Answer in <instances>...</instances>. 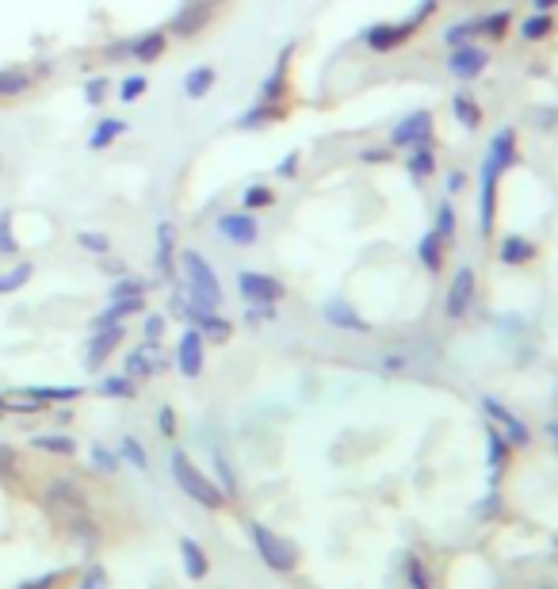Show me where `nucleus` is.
Wrapping results in <instances>:
<instances>
[{
    "label": "nucleus",
    "instance_id": "1",
    "mask_svg": "<svg viewBox=\"0 0 558 589\" xmlns=\"http://www.w3.org/2000/svg\"><path fill=\"white\" fill-rule=\"evenodd\" d=\"M176 268L184 272V295L192 306L203 310H218L222 306V284H218V272L211 268V261L199 253V249H180L176 253Z\"/></svg>",
    "mask_w": 558,
    "mask_h": 589
},
{
    "label": "nucleus",
    "instance_id": "2",
    "mask_svg": "<svg viewBox=\"0 0 558 589\" xmlns=\"http://www.w3.org/2000/svg\"><path fill=\"white\" fill-rule=\"evenodd\" d=\"M169 467H172V482L180 486V494H188L195 505H203V509H211V513H215V509H222V505L230 502V498L222 494V486H218L211 475H203L192 459H188V452L172 448Z\"/></svg>",
    "mask_w": 558,
    "mask_h": 589
},
{
    "label": "nucleus",
    "instance_id": "3",
    "mask_svg": "<svg viewBox=\"0 0 558 589\" xmlns=\"http://www.w3.org/2000/svg\"><path fill=\"white\" fill-rule=\"evenodd\" d=\"M249 540L257 547V555L264 559V567L276 570V574H291V570L299 567V547L287 544L279 532H272L268 524L260 521H249Z\"/></svg>",
    "mask_w": 558,
    "mask_h": 589
},
{
    "label": "nucleus",
    "instance_id": "4",
    "mask_svg": "<svg viewBox=\"0 0 558 589\" xmlns=\"http://www.w3.org/2000/svg\"><path fill=\"white\" fill-rule=\"evenodd\" d=\"M432 142H436L432 111H409V115H402L387 138L390 150H417V146H432Z\"/></svg>",
    "mask_w": 558,
    "mask_h": 589
},
{
    "label": "nucleus",
    "instance_id": "5",
    "mask_svg": "<svg viewBox=\"0 0 558 589\" xmlns=\"http://www.w3.org/2000/svg\"><path fill=\"white\" fill-rule=\"evenodd\" d=\"M237 295L245 299V306H279V299L287 295V287H283V280L268 276V272L241 268L237 272Z\"/></svg>",
    "mask_w": 558,
    "mask_h": 589
},
{
    "label": "nucleus",
    "instance_id": "6",
    "mask_svg": "<svg viewBox=\"0 0 558 589\" xmlns=\"http://www.w3.org/2000/svg\"><path fill=\"white\" fill-rule=\"evenodd\" d=\"M218 4L215 0H184L176 12H172L169 20V35H176V39H195V35H203L207 31V23L215 20Z\"/></svg>",
    "mask_w": 558,
    "mask_h": 589
},
{
    "label": "nucleus",
    "instance_id": "7",
    "mask_svg": "<svg viewBox=\"0 0 558 589\" xmlns=\"http://www.w3.org/2000/svg\"><path fill=\"white\" fill-rule=\"evenodd\" d=\"M474 299H478V276H474L471 264H463V268H455L448 295H444V318L448 322H463L471 314Z\"/></svg>",
    "mask_w": 558,
    "mask_h": 589
},
{
    "label": "nucleus",
    "instance_id": "8",
    "mask_svg": "<svg viewBox=\"0 0 558 589\" xmlns=\"http://www.w3.org/2000/svg\"><path fill=\"white\" fill-rule=\"evenodd\" d=\"M127 341V326H111V329H92L85 341V349H81V368L92 375V371H100L104 364L111 360V352L119 349Z\"/></svg>",
    "mask_w": 558,
    "mask_h": 589
},
{
    "label": "nucleus",
    "instance_id": "9",
    "mask_svg": "<svg viewBox=\"0 0 558 589\" xmlns=\"http://www.w3.org/2000/svg\"><path fill=\"white\" fill-rule=\"evenodd\" d=\"M215 230L226 245H237V249H249L260 238V222L253 211H222L215 219Z\"/></svg>",
    "mask_w": 558,
    "mask_h": 589
},
{
    "label": "nucleus",
    "instance_id": "10",
    "mask_svg": "<svg viewBox=\"0 0 558 589\" xmlns=\"http://www.w3.org/2000/svg\"><path fill=\"white\" fill-rule=\"evenodd\" d=\"M497 173L490 161H482L478 169V234L482 238H494V226H497Z\"/></svg>",
    "mask_w": 558,
    "mask_h": 589
},
{
    "label": "nucleus",
    "instance_id": "11",
    "mask_svg": "<svg viewBox=\"0 0 558 589\" xmlns=\"http://www.w3.org/2000/svg\"><path fill=\"white\" fill-rule=\"evenodd\" d=\"M176 371L184 375V379H199L203 375V364H207V341H203V333L195 326H188L180 333V341H176Z\"/></svg>",
    "mask_w": 558,
    "mask_h": 589
},
{
    "label": "nucleus",
    "instance_id": "12",
    "mask_svg": "<svg viewBox=\"0 0 558 589\" xmlns=\"http://www.w3.org/2000/svg\"><path fill=\"white\" fill-rule=\"evenodd\" d=\"M413 35H417V27L409 20H402V23H371L360 39H364V46L371 54H390V50L406 46Z\"/></svg>",
    "mask_w": 558,
    "mask_h": 589
},
{
    "label": "nucleus",
    "instance_id": "13",
    "mask_svg": "<svg viewBox=\"0 0 558 589\" xmlns=\"http://www.w3.org/2000/svg\"><path fill=\"white\" fill-rule=\"evenodd\" d=\"M490 66V50L478 43H463V46H451L448 54V73L459 77V81H478L482 73Z\"/></svg>",
    "mask_w": 558,
    "mask_h": 589
},
{
    "label": "nucleus",
    "instance_id": "14",
    "mask_svg": "<svg viewBox=\"0 0 558 589\" xmlns=\"http://www.w3.org/2000/svg\"><path fill=\"white\" fill-rule=\"evenodd\" d=\"M482 410H486V417L494 421L497 429H501V437L509 440L513 448H528L532 444V429L520 421V417L505 406V402H497V398H482Z\"/></svg>",
    "mask_w": 558,
    "mask_h": 589
},
{
    "label": "nucleus",
    "instance_id": "15",
    "mask_svg": "<svg viewBox=\"0 0 558 589\" xmlns=\"http://www.w3.org/2000/svg\"><path fill=\"white\" fill-rule=\"evenodd\" d=\"M153 238H157V245H153V268H157V276L165 280V284H172L176 280V222L161 219L157 222V230H153Z\"/></svg>",
    "mask_w": 558,
    "mask_h": 589
},
{
    "label": "nucleus",
    "instance_id": "16",
    "mask_svg": "<svg viewBox=\"0 0 558 589\" xmlns=\"http://www.w3.org/2000/svg\"><path fill=\"white\" fill-rule=\"evenodd\" d=\"M161 371H165L161 341H142V345L130 349L127 360H123V375H130L134 383H138V379H153V375H161Z\"/></svg>",
    "mask_w": 558,
    "mask_h": 589
},
{
    "label": "nucleus",
    "instance_id": "17",
    "mask_svg": "<svg viewBox=\"0 0 558 589\" xmlns=\"http://www.w3.org/2000/svg\"><path fill=\"white\" fill-rule=\"evenodd\" d=\"M165 46H169V31L165 27H146V31H138V35L127 39V58L130 62H142V66H153L165 54Z\"/></svg>",
    "mask_w": 558,
    "mask_h": 589
},
{
    "label": "nucleus",
    "instance_id": "18",
    "mask_svg": "<svg viewBox=\"0 0 558 589\" xmlns=\"http://www.w3.org/2000/svg\"><path fill=\"white\" fill-rule=\"evenodd\" d=\"M325 326L341 329V333H371V322L348 299H325L322 303Z\"/></svg>",
    "mask_w": 558,
    "mask_h": 589
},
{
    "label": "nucleus",
    "instance_id": "19",
    "mask_svg": "<svg viewBox=\"0 0 558 589\" xmlns=\"http://www.w3.org/2000/svg\"><path fill=\"white\" fill-rule=\"evenodd\" d=\"M486 161L494 165L497 173H509V169H516V161H520V150H516V127H501V131L490 138V146H486Z\"/></svg>",
    "mask_w": 558,
    "mask_h": 589
},
{
    "label": "nucleus",
    "instance_id": "20",
    "mask_svg": "<svg viewBox=\"0 0 558 589\" xmlns=\"http://www.w3.org/2000/svg\"><path fill=\"white\" fill-rule=\"evenodd\" d=\"M287 119V100L283 104H268V100H257L253 108H245L234 119L237 131H260V127H272V123H283Z\"/></svg>",
    "mask_w": 558,
    "mask_h": 589
},
{
    "label": "nucleus",
    "instance_id": "21",
    "mask_svg": "<svg viewBox=\"0 0 558 589\" xmlns=\"http://www.w3.org/2000/svg\"><path fill=\"white\" fill-rule=\"evenodd\" d=\"M291 58H295V43L283 46L276 69L260 81V100H268V104H283V100H287V88H291L287 85V69H291Z\"/></svg>",
    "mask_w": 558,
    "mask_h": 589
},
{
    "label": "nucleus",
    "instance_id": "22",
    "mask_svg": "<svg viewBox=\"0 0 558 589\" xmlns=\"http://www.w3.org/2000/svg\"><path fill=\"white\" fill-rule=\"evenodd\" d=\"M486 444H490V456H486V463H490V490H497V482H501L509 459H513V444L501 437V429H497L494 421L486 425Z\"/></svg>",
    "mask_w": 558,
    "mask_h": 589
},
{
    "label": "nucleus",
    "instance_id": "23",
    "mask_svg": "<svg viewBox=\"0 0 558 589\" xmlns=\"http://www.w3.org/2000/svg\"><path fill=\"white\" fill-rule=\"evenodd\" d=\"M539 257L536 241H528L524 234H505L497 241V261L509 264V268H520V264H532Z\"/></svg>",
    "mask_w": 558,
    "mask_h": 589
},
{
    "label": "nucleus",
    "instance_id": "24",
    "mask_svg": "<svg viewBox=\"0 0 558 589\" xmlns=\"http://www.w3.org/2000/svg\"><path fill=\"white\" fill-rule=\"evenodd\" d=\"M127 131H130L127 119L104 115V119H96V127H92V134H88V150H108V146H115Z\"/></svg>",
    "mask_w": 558,
    "mask_h": 589
},
{
    "label": "nucleus",
    "instance_id": "25",
    "mask_svg": "<svg viewBox=\"0 0 558 589\" xmlns=\"http://www.w3.org/2000/svg\"><path fill=\"white\" fill-rule=\"evenodd\" d=\"M12 394H23V398L43 402V406H69L85 394V387H16Z\"/></svg>",
    "mask_w": 558,
    "mask_h": 589
},
{
    "label": "nucleus",
    "instance_id": "26",
    "mask_svg": "<svg viewBox=\"0 0 558 589\" xmlns=\"http://www.w3.org/2000/svg\"><path fill=\"white\" fill-rule=\"evenodd\" d=\"M35 88V73L27 66H4L0 69V100H16L23 92Z\"/></svg>",
    "mask_w": 558,
    "mask_h": 589
},
{
    "label": "nucleus",
    "instance_id": "27",
    "mask_svg": "<svg viewBox=\"0 0 558 589\" xmlns=\"http://www.w3.org/2000/svg\"><path fill=\"white\" fill-rule=\"evenodd\" d=\"M180 559H184V570H188V578H192V582H203V578H207L211 559H207V551L199 547V540L184 536V540H180Z\"/></svg>",
    "mask_w": 558,
    "mask_h": 589
},
{
    "label": "nucleus",
    "instance_id": "28",
    "mask_svg": "<svg viewBox=\"0 0 558 589\" xmlns=\"http://www.w3.org/2000/svg\"><path fill=\"white\" fill-rule=\"evenodd\" d=\"M444 249H448V245H444V238H440L436 230H429V234L417 238V261L425 264V272L436 276V272L444 268Z\"/></svg>",
    "mask_w": 558,
    "mask_h": 589
},
{
    "label": "nucleus",
    "instance_id": "29",
    "mask_svg": "<svg viewBox=\"0 0 558 589\" xmlns=\"http://www.w3.org/2000/svg\"><path fill=\"white\" fill-rule=\"evenodd\" d=\"M451 111H455V119H459L463 131H478L482 119H486V115H482V104H478L474 96H467V92H455V96H451Z\"/></svg>",
    "mask_w": 558,
    "mask_h": 589
},
{
    "label": "nucleus",
    "instance_id": "30",
    "mask_svg": "<svg viewBox=\"0 0 558 589\" xmlns=\"http://www.w3.org/2000/svg\"><path fill=\"white\" fill-rule=\"evenodd\" d=\"M215 85H218L215 66H195V69H188V77H184V96H188V100H203V96H211V88Z\"/></svg>",
    "mask_w": 558,
    "mask_h": 589
},
{
    "label": "nucleus",
    "instance_id": "31",
    "mask_svg": "<svg viewBox=\"0 0 558 589\" xmlns=\"http://www.w3.org/2000/svg\"><path fill=\"white\" fill-rule=\"evenodd\" d=\"M406 173L417 180V184H425L432 173H436V153L432 146H417V150H406Z\"/></svg>",
    "mask_w": 558,
    "mask_h": 589
},
{
    "label": "nucleus",
    "instance_id": "32",
    "mask_svg": "<svg viewBox=\"0 0 558 589\" xmlns=\"http://www.w3.org/2000/svg\"><path fill=\"white\" fill-rule=\"evenodd\" d=\"M31 448L35 452H46V456H73L77 452V440L69 437V433H39V437H31Z\"/></svg>",
    "mask_w": 558,
    "mask_h": 589
},
{
    "label": "nucleus",
    "instance_id": "33",
    "mask_svg": "<svg viewBox=\"0 0 558 589\" xmlns=\"http://www.w3.org/2000/svg\"><path fill=\"white\" fill-rule=\"evenodd\" d=\"M35 276V264L31 261H16L12 268H0V295H16L23 287L31 284Z\"/></svg>",
    "mask_w": 558,
    "mask_h": 589
},
{
    "label": "nucleus",
    "instance_id": "34",
    "mask_svg": "<svg viewBox=\"0 0 558 589\" xmlns=\"http://www.w3.org/2000/svg\"><path fill=\"white\" fill-rule=\"evenodd\" d=\"M150 295V280H142V276H115V284L108 287V299H146Z\"/></svg>",
    "mask_w": 558,
    "mask_h": 589
},
{
    "label": "nucleus",
    "instance_id": "35",
    "mask_svg": "<svg viewBox=\"0 0 558 589\" xmlns=\"http://www.w3.org/2000/svg\"><path fill=\"white\" fill-rule=\"evenodd\" d=\"M379 371L383 375H409V371H417V352L409 349H390L379 356Z\"/></svg>",
    "mask_w": 558,
    "mask_h": 589
},
{
    "label": "nucleus",
    "instance_id": "36",
    "mask_svg": "<svg viewBox=\"0 0 558 589\" xmlns=\"http://www.w3.org/2000/svg\"><path fill=\"white\" fill-rule=\"evenodd\" d=\"M115 456H119V463H130L134 471H150V456H146V444H142L138 437H130V433L119 440Z\"/></svg>",
    "mask_w": 558,
    "mask_h": 589
},
{
    "label": "nucleus",
    "instance_id": "37",
    "mask_svg": "<svg viewBox=\"0 0 558 589\" xmlns=\"http://www.w3.org/2000/svg\"><path fill=\"white\" fill-rule=\"evenodd\" d=\"M478 39H482V16L451 23L448 31H444V43H448V50L451 46H463V43H478Z\"/></svg>",
    "mask_w": 558,
    "mask_h": 589
},
{
    "label": "nucleus",
    "instance_id": "38",
    "mask_svg": "<svg viewBox=\"0 0 558 589\" xmlns=\"http://www.w3.org/2000/svg\"><path fill=\"white\" fill-rule=\"evenodd\" d=\"M96 394H100V398H134V394H138V383L119 371V375L100 379V383H96Z\"/></svg>",
    "mask_w": 558,
    "mask_h": 589
},
{
    "label": "nucleus",
    "instance_id": "39",
    "mask_svg": "<svg viewBox=\"0 0 558 589\" xmlns=\"http://www.w3.org/2000/svg\"><path fill=\"white\" fill-rule=\"evenodd\" d=\"M211 459H215V475H218V486H222V494L226 498H237L241 494V482H237V471H234V463L226 459V452H211Z\"/></svg>",
    "mask_w": 558,
    "mask_h": 589
},
{
    "label": "nucleus",
    "instance_id": "40",
    "mask_svg": "<svg viewBox=\"0 0 558 589\" xmlns=\"http://www.w3.org/2000/svg\"><path fill=\"white\" fill-rule=\"evenodd\" d=\"M551 31H555V16H551V12H532L528 20L520 23V39H528V43L547 39Z\"/></svg>",
    "mask_w": 558,
    "mask_h": 589
},
{
    "label": "nucleus",
    "instance_id": "41",
    "mask_svg": "<svg viewBox=\"0 0 558 589\" xmlns=\"http://www.w3.org/2000/svg\"><path fill=\"white\" fill-rule=\"evenodd\" d=\"M272 203H276V192H272L268 184H249V188L241 192V211H253V215H257V211H268Z\"/></svg>",
    "mask_w": 558,
    "mask_h": 589
},
{
    "label": "nucleus",
    "instance_id": "42",
    "mask_svg": "<svg viewBox=\"0 0 558 589\" xmlns=\"http://www.w3.org/2000/svg\"><path fill=\"white\" fill-rule=\"evenodd\" d=\"M150 92V77L146 73H127L119 85H115V96L123 100V104H134V100H142Z\"/></svg>",
    "mask_w": 558,
    "mask_h": 589
},
{
    "label": "nucleus",
    "instance_id": "43",
    "mask_svg": "<svg viewBox=\"0 0 558 589\" xmlns=\"http://www.w3.org/2000/svg\"><path fill=\"white\" fill-rule=\"evenodd\" d=\"M432 230L444 238V245H451V241H455V234H459V215H455V207H451L448 199L436 207V222H432Z\"/></svg>",
    "mask_w": 558,
    "mask_h": 589
},
{
    "label": "nucleus",
    "instance_id": "44",
    "mask_svg": "<svg viewBox=\"0 0 558 589\" xmlns=\"http://www.w3.org/2000/svg\"><path fill=\"white\" fill-rule=\"evenodd\" d=\"M513 12H490V16H482V35L486 39H494V43H501V39H509V27H513Z\"/></svg>",
    "mask_w": 558,
    "mask_h": 589
},
{
    "label": "nucleus",
    "instance_id": "45",
    "mask_svg": "<svg viewBox=\"0 0 558 589\" xmlns=\"http://www.w3.org/2000/svg\"><path fill=\"white\" fill-rule=\"evenodd\" d=\"M73 241H77V249H85L92 257H108L111 253V238L108 234H100V230H81Z\"/></svg>",
    "mask_w": 558,
    "mask_h": 589
},
{
    "label": "nucleus",
    "instance_id": "46",
    "mask_svg": "<svg viewBox=\"0 0 558 589\" xmlns=\"http://www.w3.org/2000/svg\"><path fill=\"white\" fill-rule=\"evenodd\" d=\"M12 211H0V257H20V241L12 234Z\"/></svg>",
    "mask_w": 558,
    "mask_h": 589
},
{
    "label": "nucleus",
    "instance_id": "47",
    "mask_svg": "<svg viewBox=\"0 0 558 589\" xmlns=\"http://www.w3.org/2000/svg\"><path fill=\"white\" fill-rule=\"evenodd\" d=\"M88 459H92V467H96L100 475H115V471H119V456H115L111 448H104V444H92Z\"/></svg>",
    "mask_w": 558,
    "mask_h": 589
},
{
    "label": "nucleus",
    "instance_id": "48",
    "mask_svg": "<svg viewBox=\"0 0 558 589\" xmlns=\"http://www.w3.org/2000/svg\"><path fill=\"white\" fill-rule=\"evenodd\" d=\"M406 589H432L429 567L421 559H406Z\"/></svg>",
    "mask_w": 558,
    "mask_h": 589
},
{
    "label": "nucleus",
    "instance_id": "49",
    "mask_svg": "<svg viewBox=\"0 0 558 589\" xmlns=\"http://www.w3.org/2000/svg\"><path fill=\"white\" fill-rule=\"evenodd\" d=\"M108 85H111L108 77H88L85 81V104L88 108H100V104L108 100V92H111Z\"/></svg>",
    "mask_w": 558,
    "mask_h": 589
},
{
    "label": "nucleus",
    "instance_id": "50",
    "mask_svg": "<svg viewBox=\"0 0 558 589\" xmlns=\"http://www.w3.org/2000/svg\"><path fill=\"white\" fill-rule=\"evenodd\" d=\"M165 326H169L165 314H146V322H142V341H161V337H165Z\"/></svg>",
    "mask_w": 558,
    "mask_h": 589
},
{
    "label": "nucleus",
    "instance_id": "51",
    "mask_svg": "<svg viewBox=\"0 0 558 589\" xmlns=\"http://www.w3.org/2000/svg\"><path fill=\"white\" fill-rule=\"evenodd\" d=\"M299 165H302V153H299V150H291L287 157H279L276 176H279V180H295V176H299Z\"/></svg>",
    "mask_w": 558,
    "mask_h": 589
},
{
    "label": "nucleus",
    "instance_id": "52",
    "mask_svg": "<svg viewBox=\"0 0 558 589\" xmlns=\"http://www.w3.org/2000/svg\"><path fill=\"white\" fill-rule=\"evenodd\" d=\"M436 8H440V0H421V8H413V12H409L406 20L413 23L417 31H421V27H425V23H429L432 16H436Z\"/></svg>",
    "mask_w": 558,
    "mask_h": 589
},
{
    "label": "nucleus",
    "instance_id": "53",
    "mask_svg": "<svg viewBox=\"0 0 558 589\" xmlns=\"http://www.w3.org/2000/svg\"><path fill=\"white\" fill-rule=\"evenodd\" d=\"M77 589H108V570L104 567H85V574H81V586Z\"/></svg>",
    "mask_w": 558,
    "mask_h": 589
},
{
    "label": "nucleus",
    "instance_id": "54",
    "mask_svg": "<svg viewBox=\"0 0 558 589\" xmlns=\"http://www.w3.org/2000/svg\"><path fill=\"white\" fill-rule=\"evenodd\" d=\"M157 429H161V437H176V410L172 406H161L157 410Z\"/></svg>",
    "mask_w": 558,
    "mask_h": 589
},
{
    "label": "nucleus",
    "instance_id": "55",
    "mask_svg": "<svg viewBox=\"0 0 558 589\" xmlns=\"http://www.w3.org/2000/svg\"><path fill=\"white\" fill-rule=\"evenodd\" d=\"M276 318V306H245V322L260 326V322H272Z\"/></svg>",
    "mask_w": 558,
    "mask_h": 589
},
{
    "label": "nucleus",
    "instance_id": "56",
    "mask_svg": "<svg viewBox=\"0 0 558 589\" xmlns=\"http://www.w3.org/2000/svg\"><path fill=\"white\" fill-rule=\"evenodd\" d=\"M58 582H62V574H58V570H50V574H39V578H27L20 589H54Z\"/></svg>",
    "mask_w": 558,
    "mask_h": 589
},
{
    "label": "nucleus",
    "instance_id": "57",
    "mask_svg": "<svg viewBox=\"0 0 558 589\" xmlns=\"http://www.w3.org/2000/svg\"><path fill=\"white\" fill-rule=\"evenodd\" d=\"M394 157V150L390 146H379V150H364L360 153V161H367V165H383V161H390Z\"/></svg>",
    "mask_w": 558,
    "mask_h": 589
},
{
    "label": "nucleus",
    "instance_id": "58",
    "mask_svg": "<svg viewBox=\"0 0 558 589\" xmlns=\"http://www.w3.org/2000/svg\"><path fill=\"white\" fill-rule=\"evenodd\" d=\"M16 471V452L8 444H0V475H12Z\"/></svg>",
    "mask_w": 558,
    "mask_h": 589
},
{
    "label": "nucleus",
    "instance_id": "59",
    "mask_svg": "<svg viewBox=\"0 0 558 589\" xmlns=\"http://www.w3.org/2000/svg\"><path fill=\"white\" fill-rule=\"evenodd\" d=\"M463 188H467V173L455 169V173L448 176V192H463Z\"/></svg>",
    "mask_w": 558,
    "mask_h": 589
},
{
    "label": "nucleus",
    "instance_id": "60",
    "mask_svg": "<svg viewBox=\"0 0 558 589\" xmlns=\"http://www.w3.org/2000/svg\"><path fill=\"white\" fill-rule=\"evenodd\" d=\"M536 4V12H555L558 8V0H532Z\"/></svg>",
    "mask_w": 558,
    "mask_h": 589
},
{
    "label": "nucleus",
    "instance_id": "61",
    "mask_svg": "<svg viewBox=\"0 0 558 589\" xmlns=\"http://www.w3.org/2000/svg\"><path fill=\"white\" fill-rule=\"evenodd\" d=\"M104 268H108L111 276H123V272H127V264H123V261H108Z\"/></svg>",
    "mask_w": 558,
    "mask_h": 589
},
{
    "label": "nucleus",
    "instance_id": "62",
    "mask_svg": "<svg viewBox=\"0 0 558 589\" xmlns=\"http://www.w3.org/2000/svg\"><path fill=\"white\" fill-rule=\"evenodd\" d=\"M547 433L555 437V448H558V421H551V425H547Z\"/></svg>",
    "mask_w": 558,
    "mask_h": 589
},
{
    "label": "nucleus",
    "instance_id": "63",
    "mask_svg": "<svg viewBox=\"0 0 558 589\" xmlns=\"http://www.w3.org/2000/svg\"><path fill=\"white\" fill-rule=\"evenodd\" d=\"M0 417H8V398L0 394Z\"/></svg>",
    "mask_w": 558,
    "mask_h": 589
},
{
    "label": "nucleus",
    "instance_id": "64",
    "mask_svg": "<svg viewBox=\"0 0 558 589\" xmlns=\"http://www.w3.org/2000/svg\"><path fill=\"white\" fill-rule=\"evenodd\" d=\"M539 589H555V586H539Z\"/></svg>",
    "mask_w": 558,
    "mask_h": 589
}]
</instances>
